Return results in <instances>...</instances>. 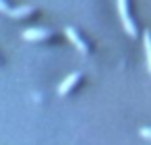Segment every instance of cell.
Here are the masks:
<instances>
[{
    "instance_id": "cell-1",
    "label": "cell",
    "mask_w": 151,
    "mask_h": 145,
    "mask_svg": "<svg viewBox=\"0 0 151 145\" xmlns=\"http://www.w3.org/2000/svg\"><path fill=\"white\" fill-rule=\"evenodd\" d=\"M118 13H120V21H122V27H124L126 35L134 38L137 35V27H134V23H132V19L128 15V0H118Z\"/></svg>"
},
{
    "instance_id": "cell-2",
    "label": "cell",
    "mask_w": 151,
    "mask_h": 145,
    "mask_svg": "<svg viewBox=\"0 0 151 145\" xmlns=\"http://www.w3.org/2000/svg\"><path fill=\"white\" fill-rule=\"evenodd\" d=\"M64 35H66V38H68V40L75 44V48H77L81 54H87V44H85V42L79 38V33H77L73 27H66V29H64Z\"/></svg>"
},
{
    "instance_id": "cell-3",
    "label": "cell",
    "mask_w": 151,
    "mask_h": 145,
    "mask_svg": "<svg viewBox=\"0 0 151 145\" xmlns=\"http://www.w3.org/2000/svg\"><path fill=\"white\" fill-rule=\"evenodd\" d=\"M79 79H81V75H79V73H70V75H68L60 85H58V95H62V97H64V95L75 87V83H77Z\"/></svg>"
},
{
    "instance_id": "cell-4",
    "label": "cell",
    "mask_w": 151,
    "mask_h": 145,
    "mask_svg": "<svg viewBox=\"0 0 151 145\" xmlns=\"http://www.w3.org/2000/svg\"><path fill=\"white\" fill-rule=\"evenodd\" d=\"M23 40H29V42H35V40H46L50 35L48 29H25L23 33Z\"/></svg>"
},
{
    "instance_id": "cell-5",
    "label": "cell",
    "mask_w": 151,
    "mask_h": 145,
    "mask_svg": "<svg viewBox=\"0 0 151 145\" xmlns=\"http://www.w3.org/2000/svg\"><path fill=\"white\" fill-rule=\"evenodd\" d=\"M33 13V6L31 4H23V6H17V9H11L6 15L9 17H13V19H23V17H27V15H31Z\"/></svg>"
},
{
    "instance_id": "cell-6",
    "label": "cell",
    "mask_w": 151,
    "mask_h": 145,
    "mask_svg": "<svg viewBox=\"0 0 151 145\" xmlns=\"http://www.w3.org/2000/svg\"><path fill=\"white\" fill-rule=\"evenodd\" d=\"M143 48H145V60H147V71L151 75V33L145 31L143 35Z\"/></svg>"
},
{
    "instance_id": "cell-7",
    "label": "cell",
    "mask_w": 151,
    "mask_h": 145,
    "mask_svg": "<svg viewBox=\"0 0 151 145\" xmlns=\"http://www.w3.org/2000/svg\"><path fill=\"white\" fill-rule=\"evenodd\" d=\"M139 133H141V137H145V139H151V128H149V126H143Z\"/></svg>"
},
{
    "instance_id": "cell-8",
    "label": "cell",
    "mask_w": 151,
    "mask_h": 145,
    "mask_svg": "<svg viewBox=\"0 0 151 145\" xmlns=\"http://www.w3.org/2000/svg\"><path fill=\"white\" fill-rule=\"evenodd\" d=\"M0 6H2V11H4V13H9V11H11V9H9V4L4 2V0H2V2H0Z\"/></svg>"
}]
</instances>
